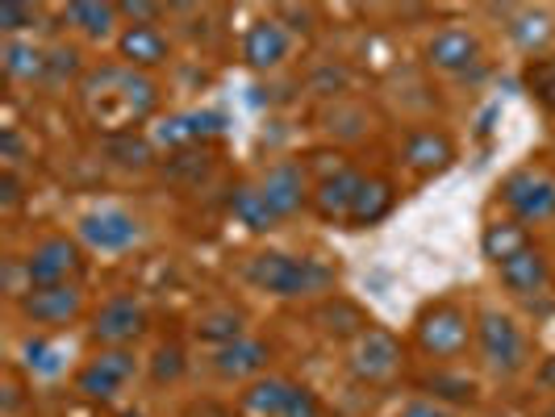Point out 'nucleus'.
Instances as JSON below:
<instances>
[{"mask_svg":"<svg viewBox=\"0 0 555 417\" xmlns=\"http://www.w3.org/2000/svg\"><path fill=\"white\" fill-rule=\"evenodd\" d=\"M126 417H142V414H126Z\"/></svg>","mask_w":555,"mask_h":417,"instance_id":"c03bdc74","label":"nucleus"},{"mask_svg":"<svg viewBox=\"0 0 555 417\" xmlns=\"http://www.w3.org/2000/svg\"><path fill=\"white\" fill-rule=\"evenodd\" d=\"M22 205V180L17 171H0V209H17Z\"/></svg>","mask_w":555,"mask_h":417,"instance_id":"a19ab883","label":"nucleus"},{"mask_svg":"<svg viewBox=\"0 0 555 417\" xmlns=\"http://www.w3.org/2000/svg\"><path fill=\"white\" fill-rule=\"evenodd\" d=\"M142 234H146L142 222L121 205H96V209L80 213V222H76L80 247L96 250V255H126L139 247Z\"/></svg>","mask_w":555,"mask_h":417,"instance_id":"1a4fd4ad","label":"nucleus"},{"mask_svg":"<svg viewBox=\"0 0 555 417\" xmlns=\"http://www.w3.org/2000/svg\"><path fill=\"white\" fill-rule=\"evenodd\" d=\"M422 55H426V67H435L439 76H473L476 67L485 63V42H480L476 29L447 22V26H439L426 38Z\"/></svg>","mask_w":555,"mask_h":417,"instance_id":"9d476101","label":"nucleus"},{"mask_svg":"<svg viewBox=\"0 0 555 417\" xmlns=\"http://www.w3.org/2000/svg\"><path fill=\"white\" fill-rule=\"evenodd\" d=\"M397 417H455V409H447L443 401H435V396H426V392H414V396L401 405Z\"/></svg>","mask_w":555,"mask_h":417,"instance_id":"4c0bfd02","label":"nucleus"},{"mask_svg":"<svg viewBox=\"0 0 555 417\" xmlns=\"http://www.w3.org/2000/svg\"><path fill=\"white\" fill-rule=\"evenodd\" d=\"M142 372V360L134 347H96L76 372V392L88 401H117L126 385Z\"/></svg>","mask_w":555,"mask_h":417,"instance_id":"423d86ee","label":"nucleus"},{"mask_svg":"<svg viewBox=\"0 0 555 417\" xmlns=\"http://www.w3.org/2000/svg\"><path fill=\"white\" fill-rule=\"evenodd\" d=\"M313 326L326 334V338H334V342H347V347H351V342H356L363 330H372L376 322H372L356 301L331 292V297H322V305L313 309Z\"/></svg>","mask_w":555,"mask_h":417,"instance_id":"412c9836","label":"nucleus"},{"mask_svg":"<svg viewBox=\"0 0 555 417\" xmlns=\"http://www.w3.org/2000/svg\"><path fill=\"white\" fill-rule=\"evenodd\" d=\"M80 71H83L80 47H67V42H55V47H47V83L80 80Z\"/></svg>","mask_w":555,"mask_h":417,"instance_id":"f704fd0d","label":"nucleus"},{"mask_svg":"<svg viewBox=\"0 0 555 417\" xmlns=\"http://www.w3.org/2000/svg\"><path fill=\"white\" fill-rule=\"evenodd\" d=\"M401 367H405V347H401V338L385 326H372V330H363L351 347H347V372H351V380H360V385H389L401 376Z\"/></svg>","mask_w":555,"mask_h":417,"instance_id":"6e6552de","label":"nucleus"},{"mask_svg":"<svg viewBox=\"0 0 555 417\" xmlns=\"http://www.w3.org/2000/svg\"><path fill=\"white\" fill-rule=\"evenodd\" d=\"M196 338H201L209 351H218V347H230V342L247 338V313H243V309H234V305L205 309V313L196 317Z\"/></svg>","mask_w":555,"mask_h":417,"instance_id":"c756f323","label":"nucleus"},{"mask_svg":"<svg viewBox=\"0 0 555 417\" xmlns=\"http://www.w3.org/2000/svg\"><path fill=\"white\" fill-rule=\"evenodd\" d=\"M543 417H555V405H552V409H547V414H543Z\"/></svg>","mask_w":555,"mask_h":417,"instance_id":"37998d69","label":"nucleus"},{"mask_svg":"<svg viewBox=\"0 0 555 417\" xmlns=\"http://www.w3.org/2000/svg\"><path fill=\"white\" fill-rule=\"evenodd\" d=\"M498 205L522 225L555 222V171L543 164H522L498 180Z\"/></svg>","mask_w":555,"mask_h":417,"instance_id":"39448f33","label":"nucleus"},{"mask_svg":"<svg viewBox=\"0 0 555 417\" xmlns=\"http://www.w3.org/2000/svg\"><path fill=\"white\" fill-rule=\"evenodd\" d=\"M83 105L92 121L109 134H130L151 113L159 109V83L146 71H134L126 63H101L96 71L83 76Z\"/></svg>","mask_w":555,"mask_h":417,"instance_id":"f257e3e1","label":"nucleus"},{"mask_svg":"<svg viewBox=\"0 0 555 417\" xmlns=\"http://www.w3.org/2000/svg\"><path fill=\"white\" fill-rule=\"evenodd\" d=\"M225 213L238 225H247L250 234H272L280 225V218L272 213V205H268V196L259 193V184H247V180L225 193Z\"/></svg>","mask_w":555,"mask_h":417,"instance_id":"393cba45","label":"nucleus"},{"mask_svg":"<svg viewBox=\"0 0 555 417\" xmlns=\"http://www.w3.org/2000/svg\"><path fill=\"white\" fill-rule=\"evenodd\" d=\"M498 279L514 301H527L534 309V301H543L552 292V259L543 255V247H527L522 255H514L509 263H501Z\"/></svg>","mask_w":555,"mask_h":417,"instance_id":"dca6fc26","label":"nucleus"},{"mask_svg":"<svg viewBox=\"0 0 555 417\" xmlns=\"http://www.w3.org/2000/svg\"><path fill=\"white\" fill-rule=\"evenodd\" d=\"M0 67L17 83H47V47L29 38H4L0 42Z\"/></svg>","mask_w":555,"mask_h":417,"instance_id":"bb28decb","label":"nucleus"},{"mask_svg":"<svg viewBox=\"0 0 555 417\" xmlns=\"http://www.w3.org/2000/svg\"><path fill=\"white\" fill-rule=\"evenodd\" d=\"M527 247H534V238H530V225L514 222L509 213H498V218H489L485 230H480V255L501 268V263H509L514 255H522Z\"/></svg>","mask_w":555,"mask_h":417,"instance_id":"5701e85b","label":"nucleus"},{"mask_svg":"<svg viewBox=\"0 0 555 417\" xmlns=\"http://www.w3.org/2000/svg\"><path fill=\"white\" fill-rule=\"evenodd\" d=\"M184 372H189V360H184V347H180V342H159V347L151 351V360H146V376H151L155 389L176 385Z\"/></svg>","mask_w":555,"mask_h":417,"instance_id":"72a5a7b5","label":"nucleus"},{"mask_svg":"<svg viewBox=\"0 0 555 417\" xmlns=\"http://www.w3.org/2000/svg\"><path fill=\"white\" fill-rule=\"evenodd\" d=\"M38 22H42V9L38 4H26V0H4L0 4V34L4 38H22Z\"/></svg>","mask_w":555,"mask_h":417,"instance_id":"c9c22d12","label":"nucleus"},{"mask_svg":"<svg viewBox=\"0 0 555 417\" xmlns=\"http://www.w3.org/2000/svg\"><path fill=\"white\" fill-rule=\"evenodd\" d=\"M293 42H297V34L280 22L276 13L272 17H259V22H250L247 34H243V42H238V55L247 63L250 71H259V76H272L280 71L288 55H293Z\"/></svg>","mask_w":555,"mask_h":417,"instance_id":"ddd939ff","label":"nucleus"},{"mask_svg":"<svg viewBox=\"0 0 555 417\" xmlns=\"http://www.w3.org/2000/svg\"><path fill=\"white\" fill-rule=\"evenodd\" d=\"M17 360H22V367H26L29 376L55 380L59 372H63V347L51 342V338H42V334H29V338H22V347H17Z\"/></svg>","mask_w":555,"mask_h":417,"instance_id":"7c9ffc66","label":"nucleus"},{"mask_svg":"<svg viewBox=\"0 0 555 417\" xmlns=\"http://www.w3.org/2000/svg\"><path fill=\"white\" fill-rule=\"evenodd\" d=\"M363 175H367V171H360V167H351V164L326 167V171L313 180V213H318L322 222L347 225L351 205H356V196H360V188H363Z\"/></svg>","mask_w":555,"mask_h":417,"instance_id":"2eb2a0df","label":"nucleus"},{"mask_svg":"<svg viewBox=\"0 0 555 417\" xmlns=\"http://www.w3.org/2000/svg\"><path fill=\"white\" fill-rule=\"evenodd\" d=\"M17 313L38 330H63L83 313L80 284H51V288H29L17 297Z\"/></svg>","mask_w":555,"mask_h":417,"instance_id":"f8f14e48","label":"nucleus"},{"mask_svg":"<svg viewBox=\"0 0 555 417\" xmlns=\"http://www.w3.org/2000/svg\"><path fill=\"white\" fill-rule=\"evenodd\" d=\"M243 279L255 292H268L276 301H309V297H331V288L338 284V268L318 255L259 250L243 263Z\"/></svg>","mask_w":555,"mask_h":417,"instance_id":"f03ea898","label":"nucleus"},{"mask_svg":"<svg viewBox=\"0 0 555 417\" xmlns=\"http://www.w3.org/2000/svg\"><path fill=\"white\" fill-rule=\"evenodd\" d=\"M392 205H397V193H392L389 180H385V175H363V188H360V196H356V205H351L347 225H351V230L380 225L392 213Z\"/></svg>","mask_w":555,"mask_h":417,"instance_id":"cd10ccee","label":"nucleus"},{"mask_svg":"<svg viewBox=\"0 0 555 417\" xmlns=\"http://www.w3.org/2000/svg\"><path fill=\"white\" fill-rule=\"evenodd\" d=\"M414 347L426 363H460L476 347V313L455 297L430 301L414 317Z\"/></svg>","mask_w":555,"mask_h":417,"instance_id":"7ed1b4c3","label":"nucleus"},{"mask_svg":"<svg viewBox=\"0 0 555 417\" xmlns=\"http://www.w3.org/2000/svg\"><path fill=\"white\" fill-rule=\"evenodd\" d=\"M105 155H109V164L126 167V171H146L155 164V142L146 134H134V130L130 134H109Z\"/></svg>","mask_w":555,"mask_h":417,"instance_id":"2f4dec72","label":"nucleus"},{"mask_svg":"<svg viewBox=\"0 0 555 417\" xmlns=\"http://www.w3.org/2000/svg\"><path fill=\"white\" fill-rule=\"evenodd\" d=\"M293 392L297 385L293 380H284V376H259V380H250L247 389H243V409L250 417H284L288 414V401H293Z\"/></svg>","mask_w":555,"mask_h":417,"instance_id":"c85d7f7f","label":"nucleus"},{"mask_svg":"<svg viewBox=\"0 0 555 417\" xmlns=\"http://www.w3.org/2000/svg\"><path fill=\"white\" fill-rule=\"evenodd\" d=\"M417 392H426V396L443 401L447 409H451V405H476L480 385H476L468 372H460L455 363H439L435 372H426V376L417 380Z\"/></svg>","mask_w":555,"mask_h":417,"instance_id":"a878e982","label":"nucleus"},{"mask_svg":"<svg viewBox=\"0 0 555 417\" xmlns=\"http://www.w3.org/2000/svg\"><path fill=\"white\" fill-rule=\"evenodd\" d=\"M401 164H405V171H414L417 180H430L455 164V142L439 126H414L401 139Z\"/></svg>","mask_w":555,"mask_h":417,"instance_id":"f3484780","label":"nucleus"},{"mask_svg":"<svg viewBox=\"0 0 555 417\" xmlns=\"http://www.w3.org/2000/svg\"><path fill=\"white\" fill-rule=\"evenodd\" d=\"M268 360H272V347L263 338H238L230 347H218L209 351V367L218 380H230V385H250L259 376H268Z\"/></svg>","mask_w":555,"mask_h":417,"instance_id":"6ab92c4d","label":"nucleus"},{"mask_svg":"<svg viewBox=\"0 0 555 417\" xmlns=\"http://www.w3.org/2000/svg\"><path fill=\"white\" fill-rule=\"evenodd\" d=\"M113 55L117 63L134 67V71H155L171 58V38L159 26H121L117 42H113Z\"/></svg>","mask_w":555,"mask_h":417,"instance_id":"aec40b11","label":"nucleus"},{"mask_svg":"<svg viewBox=\"0 0 555 417\" xmlns=\"http://www.w3.org/2000/svg\"><path fill=\"white\" fill-rule=\"evenodd\" d=\"M63 22H72L92 42H109V38L117 42V34H121V13L113 0H72L63 9Z\"/></svg>","mask_w":555,"mask_h":417,"instance_id":"b1692460","label":"nucleus"},{"mask_svg":"<svg viewBox=\"0 0 555 417\" xmlns=\"http://www.w3.org/2000/svg\"><path fill=\"white\" fill-rule=\"evenodd\" d=\"M222 134H225V113L189 109V113H171L167 121H159L151 142H155V146H167V151H193L201 142L222 139Z\"/></svg>","mask_w":555,"mask_h":417,"instance_id":"a211bd4d","label":"nucleus"},{"mask_svg":"<svg viewBox=\"0 0 555 417\" xmlns=\"http://www.w3.org/2000/svg\"><path fill=\"white\" fill-rule=\"evenodd\" d=\"M142 334H146V309L126 292L109 297L92 313V326H88V338L96 347H134Z\"/></svg>","mask_w":555,"mask_h":417,"instance_id":"4468645a","label":"nucleus"},{"mask_svg":"<svg viewBox=\"0 0 555 417\" xmlns=\"http://www.w3.org/2000/svg\"><path fill=\"white\" fill-rule=\"evenodd\" d=\"M255 184L268 196V205H272L280 222L297 218L306 205H313V175H309V164H301V159H276L272 167H263V175Z\"/></svg>","mask_w":555,"mask_h":417,"instance_id":"9b49d317","label":"nucleus"},{"mask_svg":"<svg viewBox=\"0 0 555 417\" xmlns=\"http://www.w3.org/2000/svg\"><path fill=\"white\" fill-rule=\"evenodd\" d=\"M505 38H509L527 58L547 55V47H552V38H555L552 13H547V9H509V13H505Z\"/></svg>","mask_w":555,"mask_h":417,"instance_id":"4be33fe9","label":"nucleus"},{"mask_svg":"<svg viewBox=\"0 0 555 417\" xmlns=\"http://www.w3.org/2000/svg\"><path fill=\"white\" fill-rule=\"evenodd\" d=\"M476 355L489 376L514 380L530 367V342L522 326L498 305H485L476 313Z\"/></svg>","mask_w":555,"mask_h":417,"instance_id":"20e7f679","label":"nucleus"},{"mask_svg":"<svg viewBox=\"0 0 555 417\" xmlns=\"http://www.w3.org/2000/svg\"><path fill=\"white\" fill-rule=\"evenodd\" d=\"M117 13H121V26H159L167 4H155V0H117Z\"/></svg>","mask_w":555,"mask_h":417,"instance_id":"e433bc0d","label":"nucleus"},{"mask_svg":"<svg viewBox=\"0 0 555 417\" xmlns=\"http://www.w3.org/2000/svg\"><path fill=\"white\" fill-rule=\"evenodd\" d=\"M534 380H539V389H547V392H555V355L539 372H534Z\"/></svg>","mask_w":555,"mask_h":417,"instance_id":"79ce46f5","label":"nucleus"},{"mask_svg":"<svg viewBox=\"0 0 555 417\" xmlns=\"http://www.w3.org/2000/svg\"><path fill=\"white\" fill-rule=\"evenodd\" d=\"M284 417H322V401H318V392L306 389V385H297V392H293L288 414Z\"/></svg>","mask_w":555,"mask_h":417,"instance_id":"58836bf2","label":"nucleus"},{"mask_svg":"<svg viewBox=\"0 0 555 417\" xmlns=\"http://www.w3.org/2000/svg\"><path fill=\"white\" fill-rule=\"evenodd\" d=\"M276 17L293 29V34H309V29H313V9H309V4L306 9H301V4H280Z\"/></svg>","mask_w":555,"mask_h":417,"instance_id":"ea45409f","label":"nucleus"},{"mask_svg":"<svg viewBox=\"0 0 555 417\" xmlns=\"http://www.w3.org/2000/svg\"><path fill=\"white\" fill-rule=\"evenodd\" d=\"M522 88L530 92V101L539 105V109L555 113V51L539 58H527V67H522Z\"/></svg>","mask_w":555,"mask_h":417,"instance_id":"473e14b6","label":"nucleus"},{"mask_svg":"<svg viewBox=\"0 0 555 417\" xmlns=\"http://www.w3.org/2000/svg\"><path fill=\"white\" fill-rule=\"evenodd\" d=\"M22 268H26L29 288H51V284H80L88 259H83L80 238H72V234H47V238H38L29 247Z\"/></svg>","mask_w":555,"mask_h":417,"instance_id":"0eeeda50","label":"nucleus"}]
</instances>
